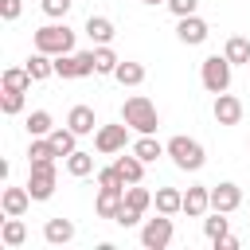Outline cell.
Returning <instances> with one entry per match:
<instances>
[{"instance_id":"obj_1","label":"cell","mask_w":250,"mask_h":250,"mask_svg":"<svg viewBox=\"0 0 250 250\" xmlns=\"http://www.w3.org/2000/svg\"><path fill=\"white\" fill-rule=\"evenodd\" d=\"M121 121H125L129 129H137V133H156L160 113H156V105H152L145 94H133V98H125V105H121Z\"/></svg>"},{"instance_id":"obj_2","label":"cell","mask_w":250,"mask_h":250,"mask_svg":"<svg viewBox=\"0 0 250 250\" xmlns=\"http://www.w3.org/2000/svg\"><path fill=\"white\" fill-rule=\"evenodd\" d=\"M35 51L43 55H70L74 51V31L66 23H47L35 31Z\"/></svg>"},{"instance_id":"obj_3","label":"cell","mask_w":250,"mask_h":250,"mask_svg":"<svg viewBox=\"0 0 250 250\" xmlns=\"http://www.w3.org/2000/svg\"><path fill=\"white\" fill-rule=\"evenodd\" d=\"M164 148H168L172 164H176V168H184V172H199V168H203V160H207V156H203V145H199L195 137H172Z\"/></svg>"},{"instance_id":"obj_4","label":"cell","mask_w":250,"mask_h":250,"mask_svg":"<svg viewBox=\"0 0 250 250\" xmlns=\"http://www.w3.org/2000/svg\"><path fill=\"white\" fill-rule=\"evenodd\" d=\"M230 59L227 55H207L203 59V66H199V78H203V86L211 90V94H223L227 86H230Z\"/></svg>"},{"instance_id":"obj_5","label":"cell","mask_w":250,"mask_h":250,"mask_svg":"<svg viewBox=\"0 0 250 250\" xmlns=\"http://www.w3.org/2000/svg\"><path fill=\"white\" fill-rule=\"evenodd\" d=\"M55 74L62 78H86V74H98V62H94V51H82V55H55Z\"/></svg>"},{"instance_id":"obj_6","label":"cell","mask_w":250,"mask_h":250,"mask_svg":"<svg viewBox=\"0 0 250 250\" xmlns=\"http://www.w3.org/2000/svg\"><path fill=\"white\" fill-rule=\"evenodd\" d=\"M55 180H59L55 160L31 164V176H27V191H31V199H51V195H55Z\"/></svg>"},{"instance_id":"obj_7","label":"cell","mask_w":250,"mask_h":250,"mask_svg":"<svg viewBox=\"0 0 250 250\" xmlns=\"http://www.w3.org/2000/svg\"><path fill=\"white\" fill-rule=\"evenodd\" d=\"M172 215H156V219H148L145 227H141V246L145 250H164L168 242H172Z\"/></svg>"},{"instance_id":"obj_8","label":"cell","mask_w":250,"mask_h":250,"mask_svg":"<svg viewBox=\"0 0 250 250\" xmlns=\"http://www.w3.org/2000/svg\"><path fill=\"white\" fill-rule=\"evenodd\" d=\"M125 145H129V125H98V133H94V148L98 152H125Z\"/></svg>"},{"instance_id":"obj_9","label":"cell","mask_w":250,"mask_h":250,"mask_svg":"<svg viewBox=\"0 0 250 250\" xmlns=\"http://www.w3.org/2000/svg\"><path fill=\"white\" fill-rule=\"evenodd\" d=\"M238 203H242V188H238V184H215V188H211V211L230 215Z\"/></svg>"},{"instance_id":"obj_10","label":"cell","mask_w":250,"mask_h":250,"mask_svg":"<svg viewBox=\"0 0 250 250\" xmlns=\"http://www.w3.org/2000/svg\"><path fill=\"white\" fill-rule=\"evenodd\" d=\"M215 121L219 125H238L242 121V102L234 98V94H215Z\"/></svg>"},{"instance_id":"obj_11","label":"cell","mask_w":250,"mask_h":250,"mask_svg":"<svg viewBox=\"0 0 250 250\" xmlns=\"http://www.w3.org/2000/svg\"><path fill=\"white\" fill-rule=\"evenodd\" d=\"M207 207H211V188L191 184V188L184 191V215H188V219H199V215H207Z\"/></svg>"},{"instance_id":"obj_12","label":"cell","mask_w":250,"mask_h":250,"mask_svg":"<svg viewBox=\"0 0 250 250\" xmlns=\"http://www.w3.org/2000/svg\"><path fill=\"white\" fill-rule=\"evenodd\" d=\"M176 35H180V43H188V47H199V43L207 39V23H203L199 16H180V27H176Z\"/></svg>"},{"instance_id":"obj_13","label":"cell","mask_w":250,"mask_h":250,"mask_svg":"<svg viewBox=\"0 0 250 250\" xmlns=\"http://www.w3.org/2000/svg\"><path fill=\"white\" fill-rule=\"evenodd\" d=\"M121 203H125V188H102L98 199H94V211H98L102 219H113V215L121 211Z\"/></svg>"},{"instance_id":"obj_14","label":"cell","mask_w":250,"mask_h":250,"mask_svg":"<svg viewBox=\"0 0 250 250\" xmlns=\"http://www.w3.org/2000/svg\"><path fill=\"white\" fill-rule=\"evenodd\" d=\"M27 203H31V191H27V188H4V195H0L4 215H23Z\"/></svg>"},{"instance_id":"obj_15","label":"cell","mask_w":250,"mask_h":250,"mask_svg":"<svg viewBox=\"0 0 250 250\" xmlns=\"http://www.w3.org/2000/svg\"><path fill=\"white\" fill-rule=\"evenodd\" d=\"M43 238H47L51 246H66V242L74 238V223H70V219H47Z\"/></svg>"},{"instance_id":"obj_16","label":"cell","mask_w":250,"mask_h":250,"mask_svg":"<svg viewBox=\"0 0 250 250\" xmlns=\"http://www.w3.org/2000/svg\"><path fill=\"white\" fill-rule=\"evenodd\" d=\"M133 152H137V156H141L145 164H152L156 156H168V148H164V145H160V141H156L152 133H141V137L133 141Z\"/></svg>"},{"instance_id":"obj_17","label":"cell","mask_w":250,"mask_h":250,"mask_svg":"<svg viewBox=\"0 0 250 250\" xmlns=\"http://www.w3.org/2000/svg\"><path fill=\"white\" fill-rule=\"evenodd\" d=\"M152 203H156L160 215H176V211H184V191H176V188H156Z\"/></svg>"},{"instance_id":"obj_18","label":"cell","mask_w":250,"mask_h":250,"mask_svg":"<svg viewBox=\"0 0 250 250\" xmlns=\"http://www.w3.org/2000/svg\"><path fill=\"white\" fill-rule=\"evenodd\" d=\"M66 125H70L78 137H86V133H94V129H98V121H94V109H90V105H74V109H70V117H66Z\"/></svg>"},{"instance_id":"obj_19","label":"cell","mask_w":250,"mask_h":250,"mask_svg":"<svg viewBox=\"0 0 250 250\" xmlns=\"http://www.w3.org/2000/svg\"><path fill=\"white\" fill-rule=\"evenodd\" d=\"M113 168L121 172V180H125V184H141V176H145V160H141L137 152L117 156V164H113Z\"/></svg>"},{"instance_id":"obj_20","label":"cell","mask_w":250,"mask_h":250,"mask_svg":"<svg viewBox=\"0 0 250 250\" xmlns=\"http://www.w3.org/2000/svg\"><path fill=\"white\" fill-rule=\"evenodd\" d=\"M23 238H27V227L20 223V215H8V219H4V227H0V242L16 250V246H23Z\"/></svg>"},{"instance_id":"obj_21","label":"cell","mask_w":250,"mask_h":250,"mask_svg":"<svg viewBox=\"0 0 250 250\" xmlns=\"http://www.w3.org/2000/svg\"><path fill=\"white\" fill-rule=\"evenodd\" d=\"M86 35H90L98 47H105V43L113 39V23H109L105 16H90V20H86Z\"/></svg>"},{"instance_id":"obj_22","label":"cell","mask_w":250,"mask_h":250,"mask_svg":"<svg viewBox=\"0 0 250 250\" xmlns=\"http://www.w3.org/2000/svg\"><path fill=\"white\" fill-rule=\"evenodd\" d=\"M27 74H31L35 82L51 78V74H55V59H51V55H43V51H35V55L27 59Z\"/></svg>"},{"instance_id":"obj_23","label":"cell","mask_w":250,"mask_h":250,"mask_svg":"<svg viewBox=\"0 0 250 250\" xmlns=\"http://www.w3.org/2000/svg\"><path fill=\"white\" fill-rule=\"evenodd\" d=\"M113 78H117L121 86H141V82H145V66H141V62H125V59H121V62H117V70H113Z\"/></svg>"},{"instance_id":"obj_24","label":"cell","mask_w":250,"mask_h":250,"mask_svg":"<svg viewBox=\"0 0 250 250\" xmlns=\"http://www.w3.org/2000/svg\"><path fill=\"white\" fill-rule=\"evenodd\" d=\"M47 137H51V145H55V152H59V156H70V152H74V141H78V133H74L70 125H66V129H51Z\"/></svg>"},{"instance_id":"obj_25","label":"cell","mask_w":250,"mask_h":250,"mask_svg":"<svg viewBox=\"0 0 250 250\" xmlns=\"http://www.w3.org/2000/svg\"><path fill=\"white\" fill-rule=\"evenodd\" d=\"M59 152H55V145H51V137H31V148H27V160L31 164H43V160H55Z\"/></svg>"},{"instance_id":"obj_26","label":"cell","mask_w":250,"mask_h":250,"mask_svg":"<svg viewBox=\"0 0 250 250\" xmlns=\"http://www.w3.org/2000/svg\"><path fill=\"white\" fill-rule=\"evenodd\" d=\"M66 172H70V176H90V172H94V152L74 148V152L66 156Z\"/></svg>"},{"instance_id":"obj_27","label":"cell","mask_w":250,"mask_h":250,"mask_svg":"<svg viewBox=\"0 0 250 250\" xmlns=\"http://www.w3.org/2000/svg\"><path fill=\"white\" fill-rule=\"evenodd\" d=\"M0 82H4V90H27V86H31L35 78L27 74V66H23V70H20V66H8Z\"/></svg>"},{"instance_id":"obj_28","label":"cell","mask_w":250,"mask_h":250,"mask_svg":"<svg viewBox=\"0 0 250 250\" xmlns=\"http://www.w3.org/2000/svg\"><path fill=\"white\" fill-rule=\"evenodd\" d=\"M223 55H227L230 62H250V39H242V35H230Z\"/></svg>"},{"instance_id":"obj_29","label":"cell","mask_w":250,"mask_h":250,"mask_svg":"<svg viewBox=\"0 0 250 250\" xmlns=\"http://www.w3.org/2000/svg\"><path fill=\"white\" fill-rule=\"evenodd\" d=\"M51 129H55V121H51L47 109H35V113L27 117V133H31V137H47Z\"/></svg>"},{"instance_id":"obj_30","label":"cell","mask_w":250,"mask_h":250,"mask_svg":"<svg viewBox=\"0 0 250 250\" xmlns=\"http://www.w3.org/2000/svg\"><path fill=\"white\" fill-rule=\"evenodd\" d=\"M125 203H129V207H137V211H148V207H152V191H148V188L129 184V188H125Z\"/></svg>"},{"instance_id":"obj_31","label":"cell","mask_w":250,"mask_h":250,"mask_svg":"<svg viewBox=\"0 0 250 250\" xmlns=\"http://www.w3.org/2000/svg\"><path fill=\"white\" fill-rule=\"evenodd\" d=\"M94 62H98V74H113L121 59H117V55H113V47L105 43V47H98V51H94Z\"/></svg>"},{"instance_id":"obj_32","label":"cell","mask_w":250,"mask_h":250,"mask_svg":"<svg viewBox=\"0 0 250 250\" xmlns=\"http://www.w3.org/2000/svg\"><path fill=\"white\" fill-rule=\"evenodd\" d=\"M203 234L215 242V238H223L227 234V219H223V211H215L211 219H203Z\"/></svg>"},{"instance_id":"obj_33","label":"cell","mask_w":250,"mask_h":250,"mask_svg":"<svg viewBox=\"0 0 250 250\" xmlns=\"http://www.w3.org/2000/svg\"><path fill=\"white\" fill-rule=\"evenodd\" d=\"M0 109L12 117V113H20L23 109V90H4V98H0Z\"/></svg>"},{"instance_id":"obj_34","label":"cell","mask_w":250,"mask_h":250,"mask_svg":"<svg viewBox=\"0 0 250 250\" xmlns=\"http://www.w3.org/2000/svg\"><path fill=\"white\" fill-rule=\"evenodd\" d=\"M141 215H145V211H137V207L121 203V211L113 215V223H117V227H137V223H141Z\"/></svg>"},{"instance_id":"obj_35","label":"cell","mask_w":250,"mask_h":250,"mask_svg":"<svg viewBox=\"0 0 250 250\" xmlns=\"http://www.w3.org/2000/svg\"><path fill=\"white\" fill-rule=\"evenodd\" d=\"M98 188H129V184L121 180L117 168H102V172H98Z\"/></svg>"},{"instance_id":"obj_36","label":"cell","mask_w":250,"mask_h":250,"mask_svg":"<svg viewBox=\"0 0 250 250\" xmlns=\"http://www.w3.org/2000/svg\"><path fill=\"white\" fill-rule=\"evenodd\" d=\"M70 4H74V0H43V12H47L51 20H62V16L70 12Z\"/></svg>"},{"instance_id":"obj_37","label":"cell","mask_w":250,"mask_h":250,"mask_svg":"<svg viewBox=\"0 0 250 250\" xmlns=\"http://www.w3.org/2000/svg\"><path fill=\"white\" fill-rule=\"evenodd\" d=\"M195 4H199V0H168V8H172L176 20H180V16H195Z\"/></svg>"},{"instance_id":"obj_38","label":"cell","mask_w":250,"mask_h":250,"mask_svg":"<svg viewBox=\"0 0 250 250\" xmlns=\"http://www.w3.org/2000/svg\"><path fill=\"white\" fill-rule=\"evenodd\" d=\"M20 12H23V4L20 0H0V16L12 23V20H20Z\"/></svg>"},{"instance_id":"obj_39","label":"cell","mask_w":250,"mask_h":250,"mask_svg":"<svg viewBox=\"0 0 250 250\" xmlns=\"http://www.w3.org/2000/svg\"><path fill=\"white\" fill-rule=\"evenodd\" d=\"M215 250H238V238L234 234H223V238H215Z\"/></svg>"},{"instance_id":"obj_40","label":"cell","mask_w":250,"mask_h":250,"mask_svg":"<svg viewBox=\"0 0 250 250\" xmlns=\"http://www.w3.org/2000/svg\"><path fill=\"white\" fill-rule=\"evenodd\" d=\"M145 4H168V0H145Z\"/></svg>"},{"instance_id":"obj_41","label":"cell","mask_w":250,"mask_h":250,"mask_svg":"<svg viewBox=\"0 0 250 250\" xmlns=\"http://www.w3.org/2000/svg\"><path fill=\"white\" fill-rule=\"evenodd\" d=\"M246 66H250V62H246Z\"/></svg>"}]
</instances>
